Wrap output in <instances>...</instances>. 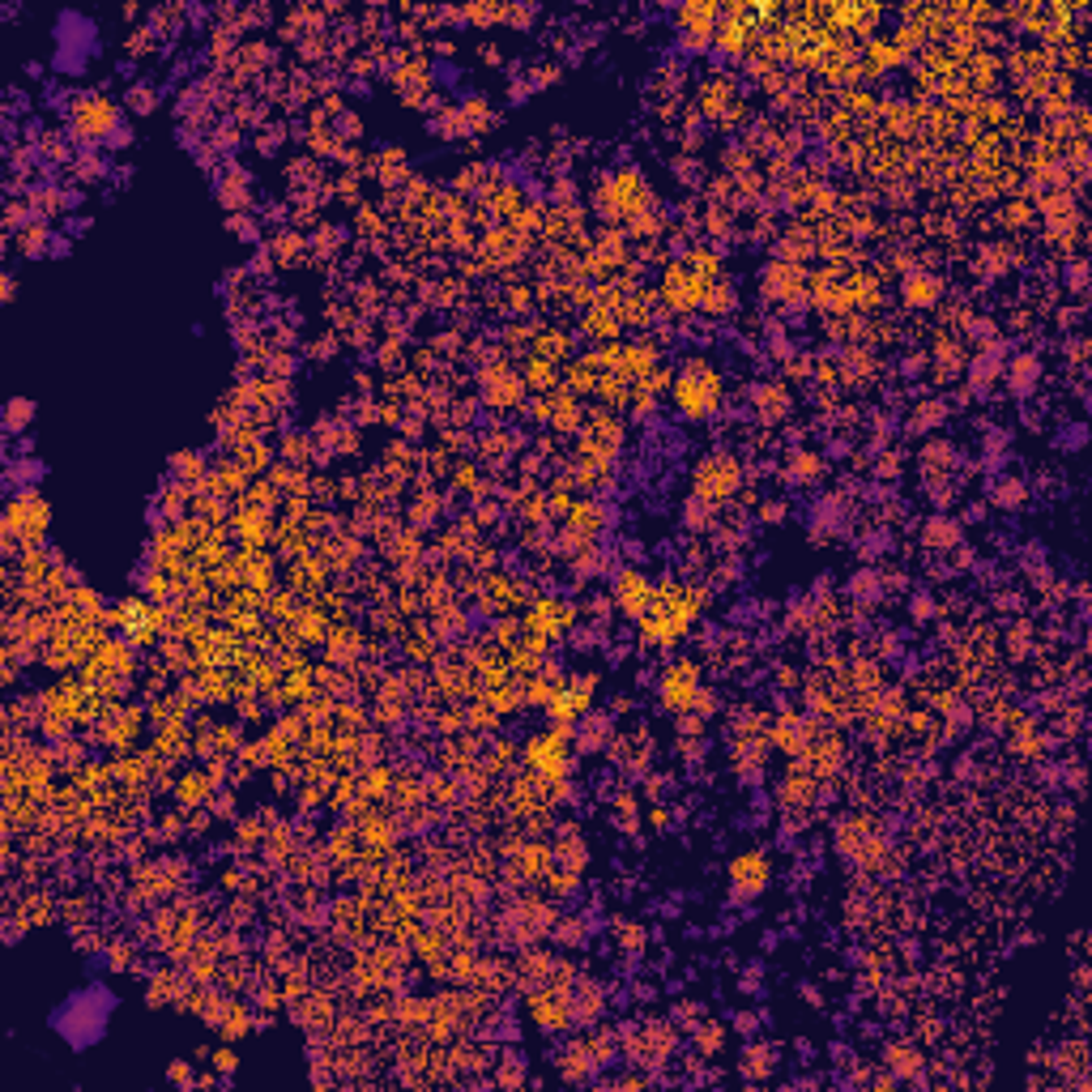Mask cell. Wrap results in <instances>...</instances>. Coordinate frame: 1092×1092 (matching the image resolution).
<instances>
[{
	"label": "cell",
	"mask_w": 1092,
	"mask_h": 1092,
	"mask_svg": "<svg viewBox=\"0 0 1092 1092\" xmlns=\"http://www.w3.org/2000/svg\"><path fill=\"white\" fill-rule=\"evenodd\" d=\"M30 414H35V401L13 398V401H9V414H5V427H9V431H18L22 423H30Z\"/></svg>",
	"instance_id": "4"
},
{
	"label": "cell",
	"mask_w": 1092,
	"mask_h": 1092,
	"mask_svg": "<svg viewBox=\"0 0 1092 1092\" xmlns=\"http://www.w3.org/2000/svg\"><path fill=\"white\" fill-rule=\"evenodd\" d=\"M213 1067H218V1071H235V1054L231 1050H218V1054H213Z\"/></svg>",
	"instance_id": "5"
},
{
	"label": "cell",
	"mask_w": 1092,
	"mask_h": 1092,
	"mask_svg": "<svg viewBox=\"0 0 1092 1092\" xmlns=\"http://www.w3.org/2000/svg\"><path fill=\"white\" fill-rule=\"evenodd\" d=\"M730 880L734 888L742 892V897H756V892H764V883H769V862H764V853H742L739 862L730 866Z\"/></svg>",
	"instance_id": "2"
},
{
	"label": "cell",
	"mask_w": 1092,
	"mask_h": 1092,
	"mask_svg": "<svg viewBox=\"0 0 1092 1092\" xmlns=\"http://www.w3.org/2000/svg\"><path fill=\"white\" fill-rule=\"evenodd\" d=\"M102 1020H107V1011H102V1007H86V999H73L69 1007H60L56 1016H52V1028L65 1037L69 1046H90L94 1037L107 1028Z\"/></svg>",
	"instance_id": "1"
},
{
	"label": "cell",
	"mask_w": 1092,
	"mask_h": 1092,
	"mask_svg": "<svg viewBox=\"0 0 1092 1092\" xmlns=\"http://www.w3.org/2000/svg\"><path fill=\"white\" fill-rule=\"evenodd\" d=\"M692 692H695V666L683 662V666H675L666 675V704L670 709H683V704L692 700Z\"/></svg>",
	"instance_id": "3"
}]
</instances>
